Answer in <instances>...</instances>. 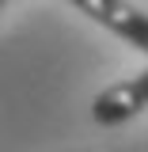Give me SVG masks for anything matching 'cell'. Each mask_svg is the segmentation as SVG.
I'll list each match as a JSON object with an SVG mask.
<instances>
[{
  "label": "cell",
  "mask_w": 148,
  "mask_h": 152,
  "mask_svg": "<svg viewBox=\"0 0 148 152\" xmlns=\"http://www.w3.org/2000/svg\"><path fill=\"white\" fill-rule=\"evenodd\" d=\"M69 4L76 12H84L87 19H95L99 27L125 38L133 50L148 53V15L141 8H133L129 0H69Z\"/></svg>",
  "instance_id": "6da1fadb"
},
{
  "label": "cell",
  "mask_w": 148,
  "mask_h": 152,
  "mask_svg": "<svg viewBox=\"0 0 148 152\" xmlns=\"http://www.w3.org/2000/svg\"><path fill=\"white\" fill-rule=\"evenodd\" d=\"M4 4H8V0H4Z\"/></svg>",
  "instance_id": "3957f363"
},
{
  "label": "cell",
  "mask_w": 148,
  "mask_h": 152,
  "mask_svg": "<svg viewBox=\"0 0 148 152\" xmlns=\"http://www.w3.org/2000/svg\"><path fill=\"white\" fill-rule=\"evenodd\" d=\"M141 110H148V69L137 72L133 80L110 84L106 91L95 95V103H91V118L99 126H122V122L137 118Z\"/></svg>",
  "instance_id": "7a4b0ae2"
}]
</instances>
